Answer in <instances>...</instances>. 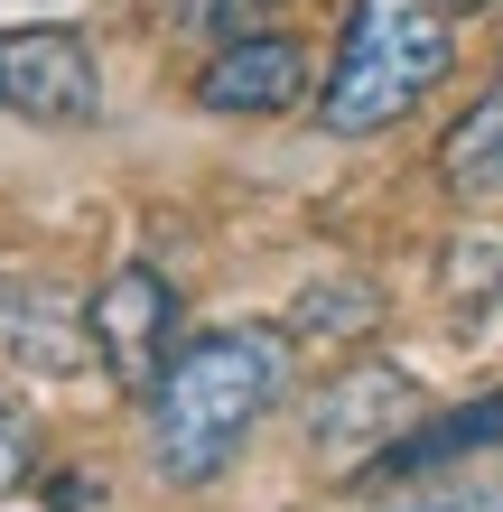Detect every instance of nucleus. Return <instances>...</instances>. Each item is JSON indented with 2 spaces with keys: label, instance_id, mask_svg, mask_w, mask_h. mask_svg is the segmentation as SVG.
Masks as SVG:
<instances>
[{
  "label": "nucleus",
  "instance_id": "nucleus-9",
  "mask_svg": "<svg viewBox=\"0 0 503 512\" xmlns=\"http://www.w3.org/2000/svg\"><path fill=\"white\" fill-rule=\"evenodd\" d=\"M438 177H448L457 196H503V75L476 94V112L448 131V149H438Z\"/></svg>",
  "mask_w": 503,
  "mask_h": 512
},
{
  "label": "nucleus",
  "instance_id": "nucleus-6",
  "mask_svg": "<svg viewBox=\"0 0 503 512\" xmlns=\"http://www.w3.org/2000/svg\"><path fill=\"white\" fill-rule=\"evenodd\" d=\"M308 94V56L299 38H233L224 56H205V75H196V103L205 112H233V122H252V112H289Z\"/></svg>",
  "mask_w": 503,
  "mask_h": 512
},
{
  "label": "nucleus",
  "instance_id": "nucleus-10",
  "mask_svg": "<svg viewBox=\"0 0 503 512\" xmlns=\"http://www.w3.org/2000/svg\"><path fill=\"white\" fill-rule=\"evenodd\" d=\"M280 0H168V28H187V38H261V19H271Z\"/></svg>",
  "mask_w": 503,
  "mask_h": 512
},
{
  "label": "nucleus",
  "instance_id": "nucleus-3",
  "mask_svg": "<svg viewBox=\"0 0 503 512\" xmlns=\"http://www.w3.org/2000/svg\"><path fill=\"white\" fill-rule=\"evenodd\" d=\"M0 112H19V122L38 131H84L103 112V75H94V47L75 38V28H0Z\"/></svg>",
  "mask_w": 503,
  "mask_h": 512
},
{
  "label": "nucleus",
  "instance_id": "nucleus-5",
  "mask_svg": "<svg viewBox=\"0 0 503 512\" xmlns=\"http://www.w3.org/2000/svg\"><path fill=\"white\" fill-rule=\"evenodd\" d=\"M410 419H420V382H410L401 364H364V373H345L336 391H317L308 447H317V466H327V475H364Z\"/></svg>",
  "mask_w": 503,
  "mask_h": 512
},
{
  "label": "nucleus",
  "instance_id": "nucleus-14",
  "mask_svg": "<svg viewBox=\"0 0 503 512\" xmlns=\"http://www.w3.org/2000/svg\"><path fill=\"white\" fill-rule=\"evenodd\" d=\"M438 10H485V0H438Z\"/></svg>",
  "mask_w": 503,
  "mask_h": 512
},
{
  "label": "nucleus",
  "instance_id": "nucleus-4",
  "mask_svg": "<svg viewBox=\"0 0 503 512\" xmlns=\"http://www.w3.org/2000/svg\"><path fill=\"white\" fill-rule=\"evenodd\" d=\"M84 345H94V364L122 382V391H150L177 354V289L159 270H112L94 289V308H84Z\"/></svg>",
  "mask_w": 503,
  "mask_h": 512
},
{
  "label": "nucleus",
  "instance_id": "nucleus-13",
  "mask_svg": "<svg viewBox=\"0 0 503 512\" xmlns=\"http://www.w3.org/2000/svg\"><path fill=\"white\" fill-rule=\"evenodd\" d=\"M28 466H38V447H28V419L0 401V503H10L19 485H28Z\"/></svg>",
  "mask_w": 503,
  "mask_h": 512
},
{
  "label": "nucleus",
  "instance_id": "nucleus-7",
  "mask_svg": "<svg viewBox=\"0 0 503 512\" xmlns=\"http://www.w3.org/2000/svg\"><path fill=\"white\" fill-rule=\"evenodd\" d=\"M485 447H503V391H476V401L438 410V419H410V429L382 447V457L364 475H392V485H420V475L457 466V457H485Z\"/></svg>",
  "mask_w": 503,
  "mask_h": 512
},
{
  "label": "nucleus",
  "instance_id": "nucleus-1",
  "mask_svg": "<svg viewBox=\"0 0 503 512\" xmlns=\"http://www.w3.org/2000/svg\"><path fill=\"white\" fill-rule=\"evenodd\" d=\"M289 391V336L280 326H215L177 345L150 382V466L168 485H215L243 457V438L280 410Z\"/></svg>",
  "mask_w": 503,
  "mask_h": 512
},
{
  "label": "nucleus",
  "instance_id": "nucleus-2",
  "mask_svg": "<svg viewBox=\"0 0 503 512\" xmlns=\"http://www.w3.org/2000/svg\"><path fill=\"white\" fill-rule=\"evenodd\" d=\"M438 75H448L438 0H354L345 28H336V66H327V94H317V122L336 140L392 131L438 94Z\"/></svg>",
  "mask_w": 503,
  "mask_h": 512
},
{
  "label": "nucleus",
  "instance_id": "nucleus-11",
  "mask_svg": "<svg viewBox=\"0 0 503 512\" xmlns=\"http://www.w3.org/2000/svg\"><path fill=\"white\" fill-rule=\"evenodd\" d=\"M373 512H503V485H401L392 503H373Z\"/></svg>",
  "mask_w": 503,
  "mask_h": 512
},
{
  "label": "nucleus",
  "instance_id": "nucleus-8",
  "mask_svg": "<svg viewBox=\"0 0 503 512\" xmlns=\"http://www.w3.org/2000/svg\"><path fill=\"white\" fill-rule=\"evenodd\" d=\"M0 354H19V364H84V317L66 308V298H47V289H28V280H10L0 270Z\"/></svg>",
  "mask_w": 503,
  "mask_h": 512
},
{
  "label": "nucleus",
  "instance_id": "nucleus-12",
  "mask_svg": "<svg viewBox=\"0 0 503 512\" xmlns=\"http://www.w3.org/2000/svg\"><path fill=\"white\" fill-rule=\"evenodd\" d=\"M373 308H382L373 289H317V298H299V326H336L345 336V326H373Z\"/></svg>",
  "mask_w": 503,
  "mask_h": 512
}]
</instances>
